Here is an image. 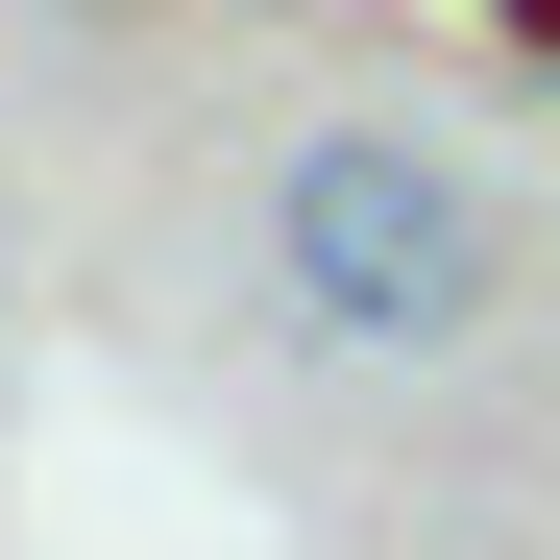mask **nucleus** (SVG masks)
Instances as JSON below:
<instances>
[{"label": "nucleus", "instance_id": "nucleus-1", "mask_svg": "<svg viewBox=\"0 0 560 560\" xmlns=\"http://www.w3.org/2000/svg\"><path fill=\"white\" fill-rule=\"evenodd\" d=\"M488 196L415 147V122H317L293 171H268V293H293L317 341H365V365H415V341H463L488 317Z\"/></svg>", "mask_w": 560, "mask_h": 560}, {"label": "nucleus", "instance_id": "nucleus-2", "mask_svg": "<svg viewBox=\"0 0 560 560\" xmlns=\"http://www.w3.org/2000/svg\"><path fill=\"white\" fill-rule=\"evenodd\" d=\"M488 25H512V49H536V73H560V0H488Z\"/></svg>", "mask_w": 560, "mask_h": 560}]
</instances>
